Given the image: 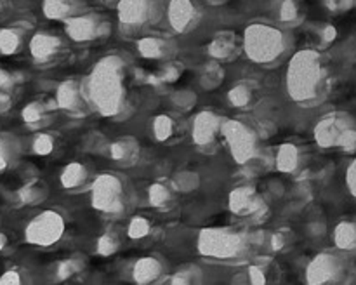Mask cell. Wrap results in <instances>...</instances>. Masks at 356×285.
<instances>
[{
  "label": "cell",
  "instance_id": "cell-1",
  "mask_svg": "<svg viewBox=\"0 0 356 285\" xmlns=\"http://www.w3.org/2000/svg\"><path fill=\"white\" fill-rule=\"evenodd\" d=\"M58 235V219L52 214L35 218L26 228V240L35 245H47Z\"/></svg>",
  "mask_w": 356,
  "mask_h": 285
},
{
  "label": "cell",
  "instance_id": "cell-2",
  "mask_svg": "<svg viewBox=\"0 0 356 285\" xmlns=\"http://www.w3.org/2000/svg\"><path fill=\"white\" fill-rule=\"evenodd\" d=\"M21 38L14 30H0V54L10 56L19 49Z\"/></svg>",
  "mask_w": 356,
  "mask_h": 285
},
{
  "label": "cell",
  "instance_id": "cell-3",
  "mask_svg": "<svg viewBox=\"0 0 356 285\" xmlns=\"http://www.w3.org/2000/svg\"><path fill=\"white\" fill-rule=\"evenodd\" d=\"M10 158H13V149L7 145V141L0 139V172H3L9 167Z\"/></svg>",
  "mask_w": 356,
  "mask_h": 285
},
{
  "label": "cell",
  "instance_id": "cell-4",
  "mask_svg": "<svg viewBox=\"0 0 356 285\" xmlns=\"http://www.w3.org/2000/svg\"><path fill=\"white\" fill-rule=\"evenodd\" d=\"M21 278H19V273L14 270H9V271H3L2 277H0V284H19Z\"/></svg>",
  "mask_w": 356,
  "mask_h": 285
},
{
  "label": "cell",
  "instance_id": "cell-5",
  "mask_svg": "<svg viewBox=\"0 0 356 285\" xmlns=\"http://www.w3.org/2000/svg\"><path fill=\"white\" fill-rule=\"evenodd\" d=\"M10 87V76L9 73L3 72L2 68H0V92H7V89Z\"/></svg>",
  "mask_w": 356,
  "mask_h": 285
},
{
  "label": "cell",
  "instance_id": "cell-6",
  "mask_svg": "<svg viewBox=\"0 0 356 285\" xmlns=\"http://www.w3.org/2000/svg\"><path fill=\"white\" fill-rule=\"evenodd\" d=\"M7 245V236L3 233H0V250Z\"/></svg>",
  "mask_w": 356,
  "mask_h": 285
},
{
  "label": "cell",
  "instance_id": "cell-7",
  "mask_svg": "<svg viewBox=\"0 0 356 285\" xmlns=\"http://www.w3.org/2000/svg\"><path fill=\"white\" fill-rule=\"evenodd\" d=\"M0 7H2V0H0Z\"/></svg>",
  "mask_w": 356,
  "mask_h": 285
}]
</instances>
